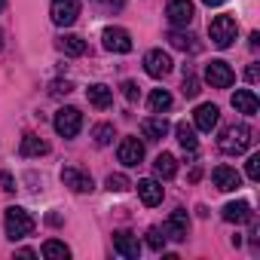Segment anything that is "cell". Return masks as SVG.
Here are the masks:
<instances>
[{
    "label": "cell",
    "instance_id": "obj_31",
    "mask_svg": "<svg viewBox=\"0 0 260 260\" xmlns=\"http://www.w3.org/2000/svg\"><path fill=\"white\" fill-rule=\"evenodd\" d=\"M184 95H187V98H196V95H199V80H196L190 71L184 74Z\"/></svg>",
    "mask_w": 260,
    "mask_h": 260
},
{
    "label": "cell",
    "instance_id": "obj_10",
    "mask_svg": "<svg viewBox=\"0 0 260 260\" xmlns=\"http://www.w3.org/2000/svg\"><path fill=\"white\" fill-rule=\"evenodd\" d=\"M166 16H169V22L175 28H187L193 22V16H196V7L190 4V0H172L169 10H166Z\"/></svg>",
    "mask_w": 260,
    "mask_h": 260
},
{
    "label": "cell",
    "instance_id": "obj_39",
    "mask_svg": "<svg viewBox=\"0 0 260 260\" xmlns=\"http://www.w3.org/2000/svg\"><path fill=\"white\" fill-rule=\"evenodd\" d=\"M0 49H4V31H0Z\"/></svg>",
    "mask_w": 260,
    "mask_h": 260
},
{
    "label": "cell",
    "instance_id": "obj_29",
    "mask_svg": "<svg viewBox=\"0 0 260 260\" xmlns=\"http://www.w3.org/2000/svg\"><path fill=\"white\" fill-rule=\"evenodd\" d=\"M107 190L110 193H122V190H128V187H132V181H128L125 175H107Z\"/></svg>",
    "mask_w": 260,
    "mask_h": 260
},
{
    "label": "cell",
    "instance_id": "obj_1",
    "mask_svg": "<svg viewBox=\"0 0 260 260\" xmlns=\"http://www.w3.org/2000/svg\"><path fill=\"white\" fill-rule=\"evenodd\" d=\"M34 226H37V220H34V217L25 211V208H19V205H10V208L4 211V230H7V239L19 242V239L31 236V233H34Z\"/></svg>",
    "mask_w": 260,
    "mask_h": 260
},
{
    "label": "cell",
    "instance_id": "obj_25",
    "mask_svg": "<svg viewBox=\"0 0 260 260\" xmlns=\"http://www.w3.org/2000/svg\"><path fill=\"white\" fill-rule=\"evenodd\" d=\"M147 104H150L153 113H166V110L172 107V92H166V89H153L150 98H147Z\"/></svg>",
    "mask_w": 260,
    "mask_h": 260
},
{
    "label": "cell",
    "instance_id": "obj_4",
    "mask_svg": "<svg viewBox=\"0 0 260 260\" xmlns=\"http://www.w3.org/2000/svg\"><path fill=\"white\" fill-rule=\"evenodd\" d=\"M52 125H55V132H58L61 138H77L80 128H83V113H80L77 107H61V110L55 113Z\"/></svg>",
    "mask_w": 260,
    "mask_h": 260
},
{
    "label": "cell",
    "instance_id": "obj_22",
    "mask_svg": "<svg viewBox=\"0 0 260 260\" xmlns=\"http://www.w3.org/2000/svg\"><path fill=\"white\" fill-rule=\"evenodd\" d=\"M19 153H22L25 159H31V156H46V153H49V144H46L40 135H25Z\"/></svg>",
    "mask_w": 260,
    "mask_h": 260
},
{
    "label": "cell",
    "instance_id": "obj_19",
    "mask_svg": "<svg viewBox=\"0 0 260 260\" xmlns=\"http://www.w3.org/2000/svg\"><path fill=\"white\" fill-rule=\"evenodd\" d=\"M220 214H223L226 223H245V220H254V211H251V205H248L245 199H239V202H226Z\"/></svg>",
    "mask_w": 260,
    "mask_h": 260
},
{
    "label": "cell",
    "instance_id": "obj_6",
    "mask_svg": "<svg viewBox=\"0 0 260 260\" xmlns=\"http://www.w3.org/2000/svg\"><path fill=\"white\" fill-rule=\"evenodd\" d=\"M49 16L58 28H68L77 22L80 16V0H52V7H49Z\"/></svg>",
    "mask_w": 260,
    "mask_h": 260
},
{
    "label": "cell",
    "instance_id": "obj_32",
    "mask_svg": "<svg viewBox=\"0 0 260 260\" xmlns=\"http://www.w3.org/2000/svg\"><path fill=\"white\" fill-rule=\"evenodd\" d=\"M245 175H248L251 181H257V178H260V153H251V156H248V166H245Z\"/></svg>",
    "mask_w": 260,
    "mask_h": 260
},
{
    "label": "cell",
    "instance_id": "obj_5",
    "mask_svg": "<svg viewBox=\"0 0 260 260\" xmlns=\"http://www.w3.org/2000/svg\"><path fill=\"white\" fill-rule=\"evenodd\" d=\"M205 80L211 83V89H230L236 83V74L223 58H214V61L205 64Z\"/></svg>",
    "mask_w": 260,
    "mask_h": 260
},
{
    "label": "cell",
    "instance_id": "obj_11",
    "mask_svg": "<svg viewBox=\"0 0 260 260\" xmlns=\"http://www.w3.org/2000/svg\"><path fill=\"white\" fill-rule=\"evenodd\" d=\"M113 251H116L119 257H128V260H138V254H141L138 236H132V233H128V230H119V233H113Z\"/></svg>",
    "mask_w": 260,
    "mask_h": 260
},
{
    "label": "cell",
    "instance_id": "obj_7",
    "mask_svg": "<svg viewBox=\"0 0 260 260\" xmlns=\"http://www.w3.org/2000/svg\"><path fill=\"white\" fill-rule=\"evenodd\" d=\"M101 43H104V49H107V52H119V55L132 52V37H128V31H125V28H104Z\"/></svg>",
    "mask_w": 260,
    "mask_h": 260
},
{
    "label": "cell",
    "instance_id": "obj_12",
    "mask_svg": "<svg viewBox=\"0 0 260 260\" xmlns=\"http://www.w3.org/2000/svg\"><path fill=\"white\" fill-rule=\"evenodd\" d=\"M144 71L150 74V77H166L169 71H172V55L169 52H162V49H150L147 55H144Z\"/></svg>",
    "mask_w": 260,
    "mask_h": 260
},
{
    "label": "cell",
    "instance_id": "obj_36",
    "mask_svg": "<svg viewBox=\"0 0 260 260\" xmlns=\"http://www.w3.org/2000/svg\"><path fill=\"white\" fill-rule=\"evenodd\" d=\"M245 77H248V83L254 86V83H257V77H260V68H257V64H248V71H245Z\"/></svg>",
    "mask_w": 260,
    "mask_h": 260
},
{
    "label": "cell",
    "instance_id": "obj_34",
    "mask_svg": "<svg viewBox=\"0 0 260 260\" xmlns=\"http://www.w3.org/2000/svg\"><path fill=\"white\" fill-rule=\"evenodd\" d=\"M95 7H101L104 13H116V10H122V4L125 0H92Z\"/></svg>",
    "mask_w": 260,
    "mask_h": 260
},
{
    "label": "cell",
    "instance_id": "obj_15",
    "mask_svg": "<svg viewBox=\"0 0 260 260\" xmlns=\"http://www.w3.org/2000/svg\"><path fill=\"white\" fill-rule=\"evenodd\" d=\"M217 119H220L217 104H199L196 113H193V125L199 128V132H211V128L217 125Z\"/></svg>",
    "mask_w": 260,
    "mask_h": 260
},
{
    "label": "cell",
    "instance_id": "obj_2",
    "mask_svg": "<svg viewBox=\"0 0 260 260\" xmlns=\"http://www.w3.org/2000/svg\"><path fill=\"white\" fill-rule=\"evenodd\" d=\"M251 141H254V132L248 125H230V128H223L220 132V141H217V147L226 153V156H239V153H245L248 147H251Z\"/></svg>",
    "mask_w": 260,
    "mask_h": 260
},
{
    "label": "cell",
    "instance_id": "obj_21",
    "mask_svg": "<svg viewBox=\"0 0 260 260\" xmlns=\"http://www.w3.org/2000/svg\"><path fill=\"white\" fill-rule=\"evenodd\" d=\"M175 135H178V141H181V147L187 153H196V147H199V141H196V125H190L187 119H181L175 125Z\"/></svg>",
    "mask_w": 260,
    "mask_h": 260
},
{
    "label": "cell",
    "instance_id": "obj_40",
    "mask_svg": "<svg viewBox=\"0 0 260 260\" xmlns=\"http://www.w3.org/2000/svg\"><path fill=\"white\" fill-rule=\"evenodd\" d=\"M4 7H7V0H0V10H4Z\"/></svg>",
    "mask_w": 260,
    "mask_h": 260
},
{
    "label": "cell",
    "instance_id": "obj_14",
    "mask_svg": "<svg viewBox=\"0 0 260 260\" xmlns=\"http://www.w3.org/2000/svg\"><path fill=\"white\" fill-rule=\"evenodd\" d=\"M211 178H214V187H217V190H223V193H230V190H239V187H242V175H239L233 166H217V169L211 172Z\"/></svg>",
    "mask_w": 260,
    "mask_h": 260
},
{
    "label": "cell",
    "instance_id": "obj_28",
    "mask_svg": "<svg viewBox=\"0 0 260 260\" xmlns=\"http://www.w3.org/2000/svg\"><path fill=\"white\" fill-rule=\"evenodd\" d=\"M169 40H172V46H175V49H184V52H187V49H190V52H196V49H199V46L193 43V37H190V34H181V31H172V34H169Z\"/></svg>",
    "mask_w": 260,
    "mask_h": 260
},
{
    "label": "cell",
    "instance_id": "obj_18",
    "mask_svg": "<svg viewBox=\"0 0 260 260\" xmlns=\"http://www.w3.org/2000/svg\"><path fill=\"white\" fill-rule=\"evenodd\" d=\"M233 107H236L239 113H245V116H254V113L260 110V101H257L254 89H236V92H233Z\"/></svg>",
    "mask_w": 260,
    "mask_h": 260
},
{
    "label": "cell",
    "instance_id": "obj_27",
    "mask_svg": "<svg viewBox=\"0 0 260 260\" xmlns=\"http://www.w3.org/2000/svg\"><path fill=\"white\" fill-rule=\"evenodd\" d=\"M92 138H95V144H98V147H107V144L113 141V125H110V122L95 125V128H92Z\"/></svg>",
    "mask_w": 260,
    "mask_h": 260
},
{
    "label": "cell",
    "instance_id": "obj_13",
    "mask_svg": "<svg viewBox=\"0 0 260 260\" xmlns=\"http://www.w3.org/2000/svg\"><path fill=\"white\" fill-rule=\"evenodd\" d=\"M116 156H119V162L122 166H138L141 159H144V144L138 141V138H122L119 141V150H116Z\"/></svg>",
    "mask_w": 260,
    "mask_h": 260
},
{
    "label": "cell",
    "instance_id": "obj_23",
    "mask_svg": "<svg viewBox=\"0 0 260 260\" xmlns=\"http://www.w3.org/2000/svg\"><path fill=\"white\" fill-rule=\"evenodd\" d=\"M153 172H156L159 181H172V178L178 175V162H175V156H172V153H159L156 162H153Z\"/></svg>",
    "mask_w": 260,
    "mask_h": 260
},
{
    "label": "cell",
    "instance_id": "obj_37",
    "mask_svg": "<svg viewBox=\"0 0 260 260\" xmlns=\"http://www.w3.org/2000/svg\"><path fill=\"white\" fill-rule=\"evenodd\" d=\"M0 181H4V190H10V193L16 190V184H13V175H10V172H4V175H0Z\"/></svg>",
    "mask_w": 260,
    "mask_h": 260
},
{
    "label": "cell",
    "instance_id": "obj_8",
    "mask_svg": "<svg viewBox=\"0 0 260 260\" xmlns=\"http://www.w3.org/2000/svg\"><path fill=\"white\" fill-rule=\"evenodd\" d=\"M61 184L64 187H71L74 193H92L95 190V181H92V175L89 172H80V169H61Z\"/></svg>",
    "mask_w": 260,
    "mask_h": 260
},
{
    "label": "cell",
    "instance_id": "obj_16",
    "mask_svg": "<svg viewBox=\"0 0 260 260\" xmlns=\"http://www.w3.org/2000/svg\"><path fill=\"white\" fill-rule=\"evenodd\" d=\"M135 187H138V196H141V202H144L147 208L159 205V202H162V196H166V190H162V187H159V181H153V178H144V181H138Z\"/></svg>",
    "mask_w": 260,
    "mask_h": 260
},
{
    "label": "cell",
    "instance_id": "obj_9",
    "mask_svg": "<svg viewBox=\"0 0 260 260\" xmlns=\"http://www.w3.org/2000/svg\"><path fill=\"white\" fill-rule=\"evenodd\" d=\"M162 233H166V239H175V242H184V239H187V233H190V214H187L184 208H178V211H172V217L166 220V226H162Z\"/></svg>",
    "mask_w": 260,
    "mask_h": 260
},
{
    "label": "cell",
    "instance_id": "obj_26",
    "mask_svg": "<svg viewBox=\"0 0 260 260\" xmlns=\"http://www.w3.org/2000/svg\"><path fill=\"white\" fill-rule=\"evenodd\" d=\"M43 257H49V260H68L71 257V248L64 242L49 239V242H43Z\"/></svg>",
    "mask_w": 260,
    "mask_h": 260
},
{
    "label": "cell",
    "instance_id": "obj_17",
    "mask_svg": "<svg viewBox=\"0 0 260 260\" xmlns=\"http://www.w3.org/2000/svg\"><path fill=\"white\" fill-rule=\"evenodd\" d=\"M169 128H172V125H169V119H166L162 113H159V116H147V119L141 122V132H144L147 141H162V138L169 135Z\"/></svg>",
    "mask_w": 260,
    "mask_h": 260
},
{
    "label": "cell",
    "instance_id": "obj_35",
    "mask_svg": "<svg viewBox=\"0 0 260 260\" xmlns=\"http://www.w3.org/2000/svg\"><path fill=\"white\" fill-rule=\"evenodd\" d=\"M71 89H74V86H71L68 80H64V83H61V80H55V83H52V95H68Z\"/></svg>",
    "mask_w": 260,
    "mask_h": 260
},
{
    "label": "cell",
    "instance_id": "obj_20",
    "mask_svg": "<svg viewBox=\"0 0 260 260\" xmlns=\"http://www.w3.org/2000/svg\"><path fill=\"white\" fill-rule=\"evenodd\" d=\"M86 98H89V104H92V107L107 110V107L113 104V89H110V86H104V83H92V86L86 89Z\"/></svg>",
    "mask_w": 260,
    "mask_h": 260
},
{
    "label": "cell",
    "instance_id": "obj_30",
    "mask_svg": "<svg viewBox=\"0 0 260 260\" xmlns=\"http://www.w3.org/2000/svg\"><path fill=\"white\" fill-rule=\"evenodd\" d=\"M147 245H150L153 251H162V248H166V233H162V226H150V230H147Z\"/></svg>",
    "mask_w": 260,
    "mask_h": 260
},
{
    "label": "cell",
    "instance_id": "obj_38",
    "mask_svg": "<svg viewBox=\"0 0 260 260\" xmlns=\"http://www.w3.org/2000/svg\"><path fill=\"white\" fill-rule=\"evenodd\" d=\"M205 7H220V4H226V0H202Z\"/></svg>",
    "mask_w": 260,
    "mask_h": 260
},
{
    "label": "cell",
    "instance_id": "obj_33",
    "mask_svg": "<svg viewBox=\"0 0 260 260\" xmlns=\"http://www.w3.org/2000/svg\"><path fill=\"white\" fill-rule=\"evenodd\" d=\"M122 95H125L128 101H138V95H141L138 83H135V80H125V83H122Z\"/></svg>",
    "mask_w": 260,
    "mask_h": 260
},
{
    "label": "cell",
    "instance_id": "obj_24",
    "mask_svg": "<svg viewBox=\"0 0 260 260\" xmlns=\"http://www.w3.org/2000/svg\"><path fill=\"white\" fill-rule=\"evenodd\" d=\"M58 49H61L64 55H83V52H86V40L77 37V34H64V37L58 40Z\"/></svg>",
    "mask_w": 260,
    "mask_h": 260
},
{
    "label": "cell",
    "instance_id": "obj_3",
    "mask_svg": "<svg viewBox=\"0 0 260 260\" xmlns=\"http://www.w3.org/2000/svg\"><path fill=\"white\" fill-rule=\"evenodd\" d=\"M208 37H211V43H214L217 49L233 46V40L239 37V25H236V19H233V16H214L211 25H208Z\"/></svg>",
    "mask_w": 260,
    "mask_h": 260
}]
</instances>
